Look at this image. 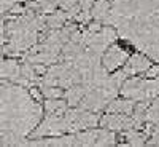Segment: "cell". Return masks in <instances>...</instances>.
<instances>
[{"mask_svg":"<svg viewBox=\"0 0 159 147\" xmlns=\"http://www.w3.org/2000/svg\"><path fill=\"white\" fill-rule=\"evenodd\" d=\"M123 138L126 139V144L129 145H143V144H147V139H148V136L145 133L139 131L137 128L126 130L123 133Z\"/></svg>","mask_w":159,"mask_h":147,"instance_id":"obj_8","label":"cell"},{"mask_svg":"<svg viewBox=\"0 0 159 147\" xmlns=\"http://www.w3.org/2000/svg\"><path fill=\"white\" fill-rule=\"evenodd\" d=\"M40 91H42V96L45 99H56V98L64 96V91L61 88H57L56 85H43L40 88Z\"/></svg>","mask_w":159,"mask_h":147,"instance_id":"obj_11","label":"cell"},{"mask_svg":"<svg viewBox=\"0 0 159 147\" xmlns=\"http://www.w3.org/2000/svg\"><path fill=\"white\" fill-rule=\"evenodd\" d=\"M127 58H129V53L124 48L118 47V45H110L107 50L103 51V55L100 58L102 67L107 72H113V71L119 69L121 66H124Z\"/></svg>","mask_w":159,"mask_h":147,"instance_id":"obj_2","label":"cell"},{"mask_svg":"<svg viewBox=\"0 0 159 147\" xmlns=\"http://www.w3.org/2000/svg\"><path fill=\"white\" fill-rule=\"evenodd\" d=\"M115 144H116V135H115V131H111L108 128L99 130L96 145H115Z\"/></svg>","mask_w":159,"mask_h":147,"instance_id":"obj_10","label":"cell"},{"mask_svg":"<svg viewBox=\"0 0 159 147\" xmlns=\"http://www.w3.org/2000/svg\"><path fill=\"white\" fill-rule=\"evenodd\" d=\"M119 93L132 101H147L159 96V75L154 78H129L121 85Z\"/></svg>","mask_w":159,"mask_h":147,"instance_id":"obj_1","label":"cell"},{"mask_svg":"<svg viewBox=\"0 0 159 147\" xmlns=\"http://www.w3.org/2000/svg\"><path fill=\"white\" fill-rule=\"evenodd\" d=\"M84 93H86V88L84 86L72 85V86H69V90L65 91L64 95H65V98H67V104L72 105V107H75V105H78L80 102H81Z\"/></svg>","mask_w":159,"mask_h":147,"instance_id":"obj_9","label":"cell"},{"mask_svg":"<svg viewBox=\"0 0 159 147\" xmlns=\"http://www.w3.org/2000/svg\"><path fill=\"white\" fill-rule=\"evenodd\" d=\"M134 107L135 104L132 99L126 98V99H111L110 101V105L107 107L108 112H113V114H124V115H132L134 112Z\"/></svg>","mask_w":159,"mask_h":147,"instance_id":"obj_4","label":"cell"},{"mask_svg":"<svg viewBox=\"0 0 159 147\" xmlns=\"http://www.w3.org/2000/svg\"><path fill=\"white\" fill-rule=\"evenodd\" d=\"M0 77H5L8 80H18L21 78V67L16 61H0Z\"/></svg>","mask_w":159,"mask_h":147,"instance_id":"obj_6","label":"cell"},{"mask_svg":"<svg viewBox=\"0 0 159 147\" xmlns=\"http://www.w3.org/2000/svg\"><path fill=\"white\" fill-rule=\"evenodd\" d=\"M67 107H69V104L65 101H61L59 98L43 101V110L49 115H62L65 110H67Z\"/></svg>","mask_w":159,"mask_h":147,"instance_id":"obj_7","label":"cell"},{"mask_svg":"<svg viewBox=\"0 0 159 147\" xmlns=\"http://www.w3.org/2000/svg\"><path fill=\"white\" fill-rule=\"evenodd\" d=\"M110 2L108 0H96L94 3H92L89 13H91V18H94L96 21H107L108 15H110Z\"/></svg>","mask_w":159,"mask_h":147,"instance_id":"obj_5","label":"cell"},{"mask_svg":"<svg viewBox=\"0 0 159 147\" xmlns=\"http://www.w3.org/2000/svg\"><path fill=\"white\" fill-rule=\"evenodd\" d=\"M145 75H147V78H154V77H157L159 75V66H150L148 67V71L145 72Z\"/></svg>","mask_w":159,"mask_h":147,"instance_id":"obj_12","label":"cell"},{"mask_svg":"<svg viewBox=\"0 0 159 147\" xmlns=\"http://www.w3.org/2000/svg\"><path fill=\"white\" fill-rule=\"evenodd\" d=\"M151 66L150 58H147L145 55H132L127 58V61L124 62V69L123 72L126 75H139V74H145L148 71V67Z\"/></svg>","mask_w":159,"mask_h":147,"instance_id":"obj_3","label":"cell"}]
</instances>
